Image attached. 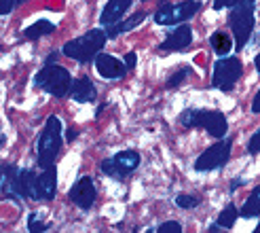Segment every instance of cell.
Masks as SVG:
<instances>
[{
	"label": "cell",
	"instance_id": "obj_22",
	"mask_svg": "<svg viewBox=\"0 0 260 233\" xmlns=\"http://www.w3.org/2000/svg\"><path fill=\"white\" fill-rule=\"evenodd\" d=\"M237 214H239V212H237L235 206L229 203L226 208L220 212V216H218V225L222 227V229H231L233 225H235V221H237Z\"/></svg>",
	"mask_w": 260,
	"mask_h": 233
},
{
	"label": "cell",
	"instance_id": "obj_1",
	"mask_svg": "<svg viewBox=\"0 0 260 233\" xmlns=\"http://www.w3.org/2000/svg\"><path fill=\"white\" fill-rule=\"evenodd\" d=\"M254 5L256 0H235V5L231 9L229 15V25L235 36L237 51H241L250 41V34L254 30Z\"/></svg>",
	"mask_w": 260,
	"mask_h": 233
},
{
	"label": "cell",
	"instance_id": "obj_26",
	"mask_svg": "<svg viewBox=\"0 0 260 233\" xmlns=\"http://www.w3.org/2000/svg\"><path fill=\"white\" fill-rule=\"evenodd\" d=\"M157 231L159 233H182V225L176 223V221H170V223H163Z\"/></svg>",
	"mask_w": 260,
	"mask_h": 233
},
{
	"label": "cell",
	"instance_id": "obj_11",
	"mask_svg": "<svg viewBox=\"0 0 260 233\" xmlns=\"http://www.w3.org/2000/svg\"><path fill=\"white\" fill-rule=\"evenodd\" d=\"M95 68L100 72V76H104V79H123V76L127 74V66L116 60L108 53H98L95 55Z\"/></svg>",
	"mask_w": 260,
	"mask_h": 233
},
{
	"label": "cell",
	"instance_id": "obj_8",
	"mask_svg": "<svg viewBox=\"0 0 260 233\" xmlns=\"http://www.w3.org/2000/svg\"><path fill=\"white\" fill-rule=\"evenodd\" d=\"M199 9H201V3H199V0H186V3L163 5L157 13H154V21H157L159 25L182 23L184 19H190Z\"/></svg>",
	"mask_w": 260,
	"mask_h": 233
},
{
	"label": "cell",
	"instance_id": "obj_4",
	"mask_svg": "<svg viewBox=\"0 0 260 233\" xmlns=\"http://www.w3.org/2000/svg\"><path fill=\"white\" fill-rule=\"evenodd\" d=\"M59 147H61V121L57 116H49L41 132V138H38V165L43 170L53 165Z\"/></svg>",
	"mask_w": 260,
	"mask_h": 233
},
{
	"label": "cell",
	"instance_id": "obj_34",
	"mask_svg": "<svg viewBox=\"0 0 260 233\" xmlns=\"http://www.w3.org/2000/svg\"><path fill=\"white\" fill-rule=\"evenodd\" d=\"M57 57H59V53H57V51H55V53H51V55H49V60H47V64H53V62H55Z\"/></svg>",
	"mask_w": 260,
	"mask_h": 233
},
{
	"label": "cell",
	"instance_id": "obj_31",
	"mask_svg": "<svg viewBox=\"0 0 260 233\" xmlns=\"http://www.w3.org/2000/svg\"><path fill=\"white\" fill-rule=\"evenodd\" d=\"M252 112H260V89H258V94H256V98H254V102H252Z\"/></svg>",
	"mask_w": 260,
	"mask_h": 233
},
{
	"label": "cell",
	"instance_id": "obj_32",
	"mask_svg": "<svg viewBox=\"0 0 260 233\" xmlns=\"http://www.w3.org/2000/svg\"><path fill=\"white\" fill-rule=\"evenodd\" d=\"M241 185H245V180H239V178H237V180H233V183H231V191H235V189L241 187Z\"/></svg>",
	"mask_w": 260,
	"mask_h": 233
},
{
	"label": "cell",
	"instance_id": "obj_19",
	"mask_svg": "<svg viewBox=\"0 0 260 233\" xmlns=\"http://www.w3.org/2000/svg\"><path fill=\"white\" fill-rule=\"evenodd\" d=\"M51 32H55V25L51 23V21H47V19H38L36 23L28 25V28L21 32V36L28 38V41H36V38L47 36V34H51Z\"/></svg>",
	"mask_w": 260,
	"mask_h": 233
},
{
	"label": "cell",
	"instance_id": "obj_5",
	"mask_svg": "<svg viewBox=\"0 0 260 233\" xmlns=\"http://www.w3.org/2000/svg\"><path fill=\"white\" fill-rule=\"evenodd\" d=\"M34 85L41 87L43 92H47L51 96H55V98H63L72 87V76L63 66L45 64V68L34 76Z\"/></svg>",
	"mask_w": 260,
	"mask_h": 233
},
{
	"label": "cell",
	"instance_id": "obj_14",
	"mask_svg": "<svg viewBox=\"0 0 260 233\" xmlns=\"http://www.w3.org/2000/svg\"><path fill=\"white\" fill-rule=\"evenodd\" d=\"M190 43H192V30H190V25L182 23V25H178V28L159 45V51H165V53H167V51H182V49H186Z\"/></svg>",
	"mask_w": 260,
	"mask_h": 233
},
{
	"label": "cell",
	"instance_id": "obj_15",
	"mask_svg": "<svg viewBox=\"0 0 260 233\" xmlns=\"http://www.w3.org/2000/svg\"><path fill=\"white\" fill-rule=\"evenodd\" d=\"M129 7H132V0H110V3H106L100 15L102 25H112L116 21H121V17L125 15V11Z\"/></svg>",
	"mask_w": 260,
	"mask_h": 233
},
{
	"label": "cell",
	"instance_id": "obj_36",
	"mask_svg": "<svg viewBox=\"0 0 260 233\" xmlns=\"http://www.w3.org/2000/svg\"><path fill=\"white\" fill-rule=\"evenodd\" d=\"M254 64H256V70L260 72V55H256V60H254Z\"/></svg>",
	"mask_w": 260,
	"mask_h": 233
},
{
	"label": "cell",
	"instance_id": "obj_37",
	"mask_svg": "<svg viewBox=\"0 0 260 233\" xmlns=\"http://www.w3.org/2000/svg\"><path fill=\"white\" fill-rule=\"evenodd\" d=\"M256 233H260V225H258V227H256Z\"/></svg>",
	"mask_w": 260,
	"mask_h": 233
},
{
	"label": "cell",
	"instance_id": "obj_23",
	"mask_svg": "<svg viewBox=\"0 0 260 233\" xmlns=\"http://www.w3.org/2000/svg\"><path fill=\"white\" fill-rule=\"evenodd\" d=\"M188 74H190V68H188V66H182V68H178V72H176V74L172 76L170 81L165 83V87H167V89H176V87H178V85H180L182 81L186 79Z\"/></svg>",
	"mask_w": 260,
	"mask_h": 233
},
{
	"label": "cell",
	"instance_id": "obj_30",
	"mask_svg": "<svg viewBox=\"0 0 260 233\" xmlns=\"http://www.w3.org/2000/svg\"><path fill=\"white\" fill-rule=\"evenodd\" d=\"M235 5V0H214V11H220L224 7H233Z\"/></svg>",
	"mask_w": 260,
	"mask_h": 233
},
{
	"label": "cell",
	"instance_id": "obj_25",
	"mask_svg": "<svg viewBox=\"0 0 260 233\" xmlns=\"http://www.w3.org/2000/svg\"><path fill=\"white\" fill-rule=\"evenodd\" d=\"M28 229L30 231H45V229H49V225L43 223V218L38 214H30L28 216Z\"/></svg>",
	"mask_w": 260,
	"mask_h": 233
},
{
	"label": "cell",
	"instance_id": "obj_2",
	"mask_svg": "<svg viewBox=\"0 0 260 233\" xmlns=\"http://www.w3.org/2000/svg\"><path fill=\"white\" fill-rule=\"evenodd\" d=\"M180 125L184 127H203L207 129V134L214 136V138H224L229 132V123H226V116L220 112V110H194L188 108L178 116Z\"/></svg>",
	"mask_w": 260,
	"mask_h": 233
},
{
	"label": "cell",
	"instance_id": "obj_21",
	"mask_svg": "<svg viewBox=\"0 0 260 233\" xmlns=\"http://www.w3.org/2000/svg\"><path fill=\"white\" fill-rule=\"evenodd\" d=\"M210 45H212V49L216 51L218 55H226L229 51H231V47H233L231 36L224 34V32H214V34L210 36Z\"/></svg>",
	"mask_w": 260,
	"mask_h": 233
},
{
	"label": "cell",
	"instance_id": "obj_16",
	"mask_svg": "<svg viewBox=\"0 0 260 233\" xmlns=\"http://www.w3.org/2000/svg\"><path fill=\"white\" fill-rule=\"evenodd\" d=\"M70 94L76 102H93L98 98V92H95V87L91 83L89 76H79L76 81H72Z\"/></svg>",
	"mask_w": 260,
	"mask_h": 233
},
{
	"label": "cell",
	"instance_id": "obj_10",
	"mask_svg": "<svg viewBox=\"0 0 260 233\" xmlns=\"http://www.w3.org/2000/svg\"><path fill=\"white\" fill-rule=\"evenodd\" d=\"M95 197H98V191L93 187V180L89 176H81L74 183V187L70 189V199L79 206L81 210H89L91 206L95 203Z\"/></svg>",
	"mask_w": 260,
	"mask_h": 233
},
{
	"label": "cell",
	"instance_id": "obj_24",
	"mask_svg": "<svg viewBox=\"0 0 260 233\" xmlns=\"http://www.w3.org/2000/svg\"><path fill=\"white\" fill-rule=\"evenodd\" d=\"M176 206H178V208L190 210V208H194V206H199V199L194 195H186V193H182V195L176 197Z\"/></svg>",
	"mask_w": 260,
	"mask_h": 233
},
{
	"label": "cell",
	"instance_id": "obj_9",
	"mask_svg": "<svg viewBox=\"0 0 260 233\" xmlns=\"http://www.w3.org/2000/svg\"><path fill=\"white\" fill-rule=\"evenodd\" d=\"M231 149H233V140H218L216 144H212L203 155H199V159L194 161V170L197 172H210L216 167L226 165L229 157H231Z\"/></svg>",
	"mask_w": 260,
	"mask_h": 233
},
{
	"label": "cell",
	"instance_id": "obj_20",
	"mask_svg": "<svg viewBox=\"0 0 260 233\" xmlns=\"http://www.w3.org/2000/svg\"><path fill=\"white\" fill-rule=\"evenodd\" d=\"M243 218H254V216H260V185L250 193V197L245 199L243 208L239 212Z\"/></svg>",
	"mask_w": 260,
	"mask_h": 233
},
{
	"label": "cell",
	"instance_id": "obj_39",
	"mask_svg": "<svg viewBox=\"0 0 260 233\" xmlns=\"http://www.w3.org/2000/svg\"><path fill=\"white\" fill-rule=\"evenodd\" d=\"M142 3H146V0H142Z\"/></svg>",
	"mask_w": 260,
	"mask_h": 233
},
{
	"label": "cell",
	"instance_id": "obj_17",
	"mask_svg": "<svg viewBox=\"0 0 260 233\" xmlns=\"http://www.w3.org/2000/svg\"><path fill=\"white\" fill-rule=\"evenodd\" d=\"M144 17H146V13L144 11H138V13H134L129 19H125V21H116V23H112V25H106V36L108 38H116L119 34H123V32H129V30H134L136 25H140L142 21H144Z\"/></svg>",
	"mask_w": 260,
	"mask_h": 233
},
{
	"label": "cell",
	"instance_id": "obj_29",
	"mask_svg": "<svg viewBox=\"0 0 260 233\" xmlns=\"http://www.w3.org/2000/svg\"><path fill=\"white\" fill-rule=\"evenodd\" d=\"M136 64H138V55L134 53V51L125 55V66H127V70H134V68H136Z\"/></svg>",
	"mask_w": 260,
	"mask_h": 233
},
{
	"label": "cell",
	"instance_id": "obj_35",
	"mask_svg": "<svg viewBox=\"0 0 260 233\" xmlns=\"http://www.w3.org/2000/svg\"><path fill=\"white\" fill-rule=\"evenodd\" d=\"M220 229H222V227H220V225H212V227H210V233H218Z\"/></svg>",
	"mask_w": 260,
	"mask_h": 233
},
{
	"label": "cell",
	"instance_id": "obj_38",
	"mask_svg": "<svg viewBox=\"0 0 260 233\" xmlns=\"http://www.w3.org/2000/svg\"><path fill=\"white\" fill-rule=\"evenodd\" d=\"M19 3H25V0H19Z\"/></svg>",
	"mask_w": 260,
	"mask_h": 233
},
{
	"label": "cell",
	"instance_id": "obj_28",
	"mask_svg": "<svg viewBox=\"0 0 260 233\" xmlns=\"http://www.w3.org/2000/svg\"><path fill=\"white\" fill-rule=\"evenodd\" d=\"M15 5H17L15 0H0V15H7V13H11Z\"/></svg>",
	"mask_w": 260,
	"mask_h": 233
},
{
	"label": "cell",
	"instance_id": "obj_18",
	"mask_svg": "<svg viewBox=\"0 0 260 233\" xmlns=\"http://www.w3.org/2000/svg\"><path fill=\"white\" fill-rule=\"evenodd\" d=\"M17 193H19V197L36 199V174H34V170H19Z\"/></svg>",
	"mask_w": 260,
	"mask_h": 233
},
{
	"label": "cell",
	"instance_id": "obj_3",
	"mask_svg": "<svg viewBox=\"0 0 260 233\" xmlns=\"http://www.w3.org/2000/svg\"><path fill=\"white\" fill-rule=\"evenodd\" d=\"M106 32L104 30H89L87 34H83L81 38H74V41L66 43L61 49V53L70 57V60H76V62H89V60H95V55L102 51V47L106 45Z\"/></svg>",
	"mask_w": 260,
	"mask_h": 233
},
{
	"label": "cell",
	"instance_id": "obj_7",
	"mask_svg": "<svg viewBox=\"0 0 260 233\" xmlns=\"http://www.w3.org/2000/svg\"><path fill=\"white\" fill-rule=\"evenodd\" d=\"M243 74V64L237 57H222L216 62L214 74H212V87L222 89V92H231L235 83Z\"/></svg>",
	"mask_w": 260,
	"mask_h": 233
},
{
	"label": "cell",
	"instance_id": "obj_13",
	"mask_svg": "<svg viewBox=\"0 0 260 233\" xmlns=\"http://www.w3.org/2000/svg\"><path fill=\"white\" fill-rule=\"evenodd\" d=\"M55 189H57V172L53 165H49L45 167L41 176H36V199L51 201L55 197Z\"/></svg>",
	"mask_w": 260,
	"mask_h": 233
},
{
	"label": "cell",
	"instance_id": "obj_6",
	"mask_svg": "<svg viewBox=\"0 0 260 233\" xmlns=\"http://www.w3.org/2000/svg\"><path fill=\"white\" fill-rule=\"evenodd\" d=\"M138 165H140V155L136 151H121V153H116L114 157L102 161V172L114 180H119V183H123L127 176L134 174Z\"/></svg>",
	"mask_w": 260,
	"mask_h": 233
},
{
	"label": "cell",
	"instance_id": "obj_27",
	"mask_svg": "<svg viewBox=\"0 0 260 233\" xmlns=\"http://www.w3.org/2000/svg\"><path fill=\"white\" fill-rule=\"evenodd\" d=\"M260 151V129H258V132L250 138V142H248V153L250 155H256Z\"/></svg>",
	"mask_w": 260,
	"mask_h": 233
},
{
	"label": "cell",
	"instance_id": "obj_33",
	"mask_svg": "<svg viewBox=\"0 0 260 233\" xmlns=\"http://www.w3.org/2000/svg\"><path fill=\"white\" fill-rule=\"evenodd\" d=\"M68 142H72V140H76V129H68V138H66Z\"/></svg>",
	"mask_w": 260,
	"mask_h": 233
},
{
	"label": "cell",
	"instance_id": "obj_12",
	"mask_svg": "<svg viewBox=\"0 0 260 233\" xmlns=\"http://www.w3.org/2000/svg\"><path fill=\"white\" fill-rule=\"evenodd\" d=\"M17 178H19V170L13 163H3L0 165V191H3V197L19 201Z\"/></svg>",
	"mask_w": 260,
	"mask_h": 233
}]
</instances>
